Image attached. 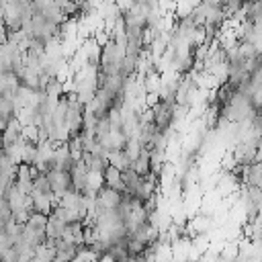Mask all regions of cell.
I'll list each match as a JSON object with an SVG mask.
<instances>
[{
	"mask_svg": "<svg viewBox=\"0 0 262 262\" xmlns=\"http://www.w3.org/2000/svg\"><path fill=\"white\" fill-rule=\"evenodd\" d=\"M102 182L104 186L117 190V192H123V182H121V170H117L115 166H106L104 172H102Z\"/></svg>",
	"mask_w": 262,
	"mask_h": 262,
	"instance_id": "5b68a950",
	"label": "cell"
},
{
	"mask_svg": "<svg viewBox=\"0 0 262 262\" xmlns=\"http://www.w3.org/2000/svg\"><path fill=\"white\" fill-rule=\"evenodd\" d=\"M131 170H133L137 176H141V178L151 172V170H149V151H147V149H141V151H139V156L131 162Z\"/></svg>",
	"mask_w": 262,
	"mask_h": 262,
	"instance_id": "52a82bcc",
	"label": "cell"
},
{
	"mask_svg": "<svg viewBox=\"0 0 262 262\" xmlns=\"http://www.w3.org/2000/svg\"><path fill=\"white\" fill-rule=\"evenodd\" d=\"M96 201H98L104 209H115V207L119 205V201H121V192H117V190H113V188H108V186H102V188L96 192Z\"/></svg>",
	"mask_w": 262,
	"mask_h": 262,
	"instance_id": "8992f818",
	"label": "cell"
},
{
	"mask_svg": "<svg viewBox=\"0 0 262 262\" xmlns=\"http://www.w3.org/2000/svg\"><path fill=\"white\" fill-rule=\"evenodd\" d=\"M18 252L14 248H8V250H2V262H18Z\"/></svg>",
	"mask_w": 262,
	"mask_h": 262,
	"instance_id": "8fae6325",
	"label": "cell"
},
{
	"mask_svg": "<svg viewBox=\"0 0 262 262\" xmlns=\"http://www.w3.org/2000/svg\"><path fill=\"white\" fill-rule=\"evenodd\" d=\"M106 162L111 164V166H115L117 170H127V168H131V160L125 156V151L121 149V151H113V154H108L106 156Z\"/></svg>",
	"mask_w": 262,
	"mask_h": 262,
	"instance_id": "9c48e42d",
	"label": "cell"
},
{
	"mask_svg": "<svg viewBox=\"0 0 262 262\" xmlns=\"http://www.w3.org/2000/svg\"><path fill=\"white\" fill-rule=\"evenodd\" d=\"M76 158L70 154L68 145L66 143H59L53 147V156H51V166L53 170H61V172H70L72 166H74Z\"/></svg>",
	"mask_w": 262,
	"mask_h": 262,
	"instance_id": "3957f363",
	"label": "cell"
},
{
	"mask_svg": "<svg viewBox=\"0 0 262 262\" xmlns=\"http://www.w3.org/2000/svg\"><path fill=\"white\" fill-rule=\"evenodd\" d=\"M82 162L86 164L88 172H98V174H102L104 168L108 166L106 158L102 154H98V151H84L82 154Z\"/></svg>",
	"mask_w": 262,
	"mask_h": 262,
	"instance_id": "277c9868",
	"label": "cell"
},
{
	"mask_svg": "<svg viewBox=\"0 0 262 262\" xmlns=\"http://www.w3.org/2000/svg\"><path fill=\"white\" fill-rule=\"evenodd\" d=\"M68 2H74V4H78V0H68Z\"/></svg>",
	"mask_w": 262,
	"mask_h": 262,
	"instance_id": "7c38bea8",
	"label": "cell"
},
{
	"mask_svg": "<svg viewBox=\"0 0 262 262\" xmlns=\"http://www.w3.org/2000/svg\"><path fill=\"white\" fill-rule=\"evenodd\" d=\"M63 229H66V223L61 219H57L55 215H47V225H45L47 239H59L63 235Z\"/></svg>",
	"mask_w": 262,
	"mask_h": 262,
	"instance_id": "ba28073f",
	"label": "cell"
},
{
	"mask_svg": "<svg viewBox=\"0 0 262 262\" xmlns=\"http://www.w3.org/2000/svg\"><path fill=\"white\" fill-rule=\"evenodd\" d=\"M33 190L35 192H41V194H51V186H49V180H47L45 174H39L33 180Z\"/></svg>",
	"mask_w": 262,
	"mask_h": 262,
	"instance_id": "30bf717a",
	"label": "cell"
},
{
	"mask_svg": "<svg viewBox=\"0 0 262 262\" xmlns=\"http://www.w3.org/2000/svg\"><path fill=\"white\" fill-rule=\"evenodd\" d=\"M174 106H176V102H166L162 98H156L151 102V106H149L151 123H154V127L160 133L172 129V123H174Z\"/></svg>",
	"mask_w": 262,
	"mask_h": 262,
	"instance_id": "6da1fadb",
	"label": "cell"
},
{
	"mask_svg": "<svg viewBox=\"0 0 262 262\" xmlns=\"http://www.w3.org/2000/svg\"><path fill=\"white\" fill-rule=\"evenodd\" d=\"M49 186H51V194L55 196V201H59V196L68 190H72V182H70V172H61V170H49L47 174Z\"/></svg>",
	"mask_w": 262,
	"mask_h": 262,
	"instance_id": "7a4b0ae2",
	"label": "cell"
}]
</instances>
